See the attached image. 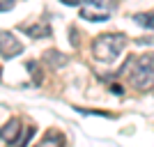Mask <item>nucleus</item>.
<instances>
[{
    "mask_svg": "<svg viewBox=\"0 0 154 147\" xmlns=\"http://www.w3.org/2000/svg\"><path fill=\"white\" fill-rule=\"evenodd\" d=\"M122 74L129 78L131 87L136 90H149L154 85V55L145 53V55H136L129 58L122 67Z\"/></svg>",
    "mask_w": 154,
    "mask_h": 147,
    "instance_id": "nucleus-1",
    "label": "nucleus"
},
{
    "mask_svg": "<svg viewBox=\"0 0 154 147\" xmlns=\"http://www.w3.org/2000/svg\"><path fill=\"white\" fill-rule=\"evenodd\" d=\"M124 48V37L122 35H115V32H106V35H99V37L92 41V55L94 60L103 64H110L120 58V53Z\"/></svg>",
    "mask_w": 154,
    "mask_h": 147,
    "instance_id": "nucleus-2",
    "label": "nucleus"
},
{
    "mask_svg": "<svg viewBox=\"0 0 154 147\" xmlns=\"http://www.w3.org/2000/svg\"><path fill=\"white\" fill-rule=\"evenodd\" d=\"M113 12V5H103V2H85L81 7V16L85 21H92V23H99V21H106Z\"/></svg>",
    "mask_w": 154,
    "mask_h": 147,
    "instance_id": "nucleus-3",
    "label": "nucleus"
},
{
    "mask_svg": "<svg viewBox=\"0 0 154 147\" xmlns=\"http://www.w3.org/2000/svg\"><path fill=\"white\" fill-rule=\"evenodd\" d=\"M21 53H23V44H21L19 39L14 37L12 32H7V30L0 32V55L9 60V58L21 55Z\"/></svg>",
    "mask_w": 154,
    "mask_h": 147,
    "instance_id": "nucleus-4",
    "label": "nucleus"
},
{
    "mask_svg": "<svg viewBox=\"0 0 154 147\" xmlns=\"http://www.w3.org/2000/svg\"><path fill=\"white\" fill-rule=\"evenodd\" d=\"M19 136H21V122L19 120H9L5 127L0 129V138L7 142H16Z\"/></svg>",
    "mask_w": 154,
    "mask_h": 147,
    "instance_id": "nucleus-5",
    "label": "nucleus"
},
{
    "mask_svg": "<svg viewBox=\"0 0 154 147\" xmlns=\"http://www.w3.org/2000/svg\"><path fill=\"white\" fill-rule=\"evenodd\" d=\"M21 30L28 32L30 37H46V35H51V28L48 26H21Z\"/></svg>",
    "mask_w": 154,
    "mask_h": 147,
    "instance_id": "nucleus-6",
    "label": "nucleus"
},
{
    "mask_svg": "<svg viewBox=\"0 0 154 147\" xmlns=\"http://www.w3.org/2000/svg\"><path fill=\"white\" fill-rule=\"evenodd\" d=\"M134 21L138 23V26H143V28H152V30H154V12H140V14H136Z\"/></svg>",
    "mask_w": 154,
    "mask_h": 147,
    "instance_id": "nucleus-7",
    "label": "nucleus"
},
{
    "mask_svg": "<svg viewBox=\"0 0 154 147\" xmlns=\"http://www.w3.org/2000/svg\"><path fill=\"white\" fill-rule=\"evenodd\" d=\"M35 147H62V136H58V133L46 136L44 140L39 142V145H35Z\"/></svg>",
    "mask_w": 154,
    "mask_h": 147,
    "instance_id": "nucleus-8",
    "label": "nucleus"
},
{
    "mask_svg": "<svg viewBox=\"0 0 154 147\" xmlns=\"http://www.w3.org/2000/svg\"><path fill=\"white\" fill-rule=\"evenodd\" d=\"M32 138V129H26V131H21V140L16 142V147H26V142Z\"/></svg>",
    "mask_w": 154,
    "mask_h": 147,
    "instance_id": "nucleus-9",
    "label": "nucleus"
},
{
    "mask_svg": "<svg viewBox=\"0 0 154 147\" xmlns=\"http://www.w3.org/2000/svg\"><path fill=\"white\" fill-rule=\"evenodd\" d=\"M14 7V2H5V0H0V12H9Z\"/></svg>",
    "mask_w": 154,
    "mask_h": 147,
    "instance_id": "nucleus-10",
    "label": "nucleus"
}]
</instances>
